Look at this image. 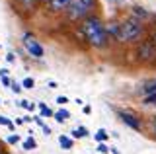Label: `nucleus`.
Wrapping results in <instances>:
<instances>
[{"mask_svg": "<svg viewBox=\"0 0 156 154\" xmlns=\"http://www.w3.org/2000/svg\"><path fill=\"white\" fill-rule=\"evenodd\" d=\"M105 30L111 39H117L121 43H140L144 35V26L136 18H127L121 22H109L105 23Z\"/></svg>", "mask_w": 156, "mask_h": 154, "instance_id": "1", "label": "nucleus"}, {"mask_svg": "<svg viewBox=\"0 0 156 154\" xmlns=\"http://www.w3.org/2000/svg\"><path fill=\"white\" fill-rule=\"evenodd\" d=\"M80 31H82V35H84V39L88 41V45L96 47V49H104L111 41L109 33L105 30V23L101 22L96 14H92V16H88L86 20L80 22Z\"/></svg>", "mask_w": 156, "mask_h": 154, "instance_id": "2", "label": "nucleus"}, {"mask_svg": "<svg viewBox=\"0 0 156 154\" xmlns=\"http://www.w3.org/2000/svg\"><path fill=\"white\" fill-rule=\"evenodd\" d=\"M94 8H96V0H72L70 8L65 14L70 22H82L94 14Z\"/></svg>", "mask_w": 156, "mask_h": 154, "instance_id": "3", "label": "nucleus"}, {"mask_svg": "<svg viewBox=\"0 0 156 154\" xmlns=\"http://www.w3.org/2000/svg\"><path fill=\"white\" fill-rule=\"evenodd\" d=\"M139 62H156V45L152 41H140L135 49Z\"/></svg>", "mask_w": 156, "mask_h": 154, "instance_id": "4", "label": "nucleus"}, {"mask_svg": "<svg viewBox=\"0 0 156 154\" xmlns=\"http://www.w3.org/2000/svg\"><path fill=\"white\" fill-rule=\"evenodd\" d=\"M23 45H26V49L31 53L35 59H41V57L45 55V49H43V47L35 41V37L29 35V33H26V35H23Z\"/></svg>", "mask_w": 156, "mask_h": 154, "instance_id": "5", "label": "nucleus"}, {"mask_svg": "<svg viewBox=\"0 0 156 154\" xmlns=\"http://www.w3.org/2000/svg\"><path fill=\"white\" fill-rule=\"evenodd\" d=\"M70 4H72V0H47V8H49V12H53V14L66 12L68 8H70Z\"/></svg>", "mask_w": 156, "mask_h": 154, "instance_id": "6", "label": "nucleus"}, {"mask_svg": "<svg viewBox=\"0 0 156 154\" xmlns=\"http://www.w3.org/2000/svg\"><path fill=\"white\" fill-rule=\"evenodd\" d=\"M119 117H121V121H123L125 125H129L131 129H135V131H139L140 129V121L135 117L133 113H127V111H119Z\"/></svg>", "mask_w": 156, "mask_h": 154, "instance_id": "7", "label": "nucleus"}, {"mask_svg": "<svg viewBox=\"0 0 156 154\" xmlns=\"http://www.w3.org/2000/svg\"><path fill=\"white\" fill-rule=\"evenodd\" d=\"M143 94L144 96H156V78H148L143 84Z\"/></svg>", "mask_w": 156, "mask_h": 154, "instance_id": "8", "label": "nucleus"}, {"mask_svg": "<svg viewBox=\"0 0 156 154\" xmlns=\"http://www.w3.org/2000/svg\"><path fill=\"white\" fill-rule=\"evenodd\" d=\"M133 18H136V20H146V18H148V12L144 10L143 6H133Z\"/></svg>", "mask_w": 156, "mask_h": 154, "instance_id": "9", "label": "nucleus"}, {"mask_svg": "<svg viewBox=\"0 0 156 154\" xmlns=\"http://www.w3.org/2000/svg\"><path fill=\"white\" fill-rule=\"evenodd\" d=\"M58 142H61V146L65 148V150H70L72 148V138L66 137V135H61V137H58Z\"/></svg>", "mask_w": 156, "mask_h": 154, "instance_id": "10", "label": "nucleus"}, {"mask_svg": "<svg viewBox=\"0 0 156 154\" xmlns=\"http://www.w3.org/2000/svg\"><path fill=\"white\" fill-rule=\"evenodd\" d=\"M53 117H55L57 121H61V123H62V121H66V119L70 117V113H68L66 109H61V111H57L55 115H53Z\"/></svg>", "mask_w": 156, "mask_h": 154, "instance_id": "11", "label": "nucleus"}, {"mask_svg": "<svg viewBox=\"0 0 156 154\" xmlns=\"http://www.w3.org/2000/svg\"><path fill=\"white\" fill-rule=\"evenodd\" d=\"M37 146V142H35V138H26V141H23V148H26V150H33V148Z\"/></svg>", "mask_w": 156, "mask_h": 154, "instance_id": "12", "label": "nucleus"}, {"mask_svg": "<svg viewBox=\"0 0 156 154\" xmlns=\"http://www.w3.org/2000/svg\"><path fill=\"white\" fill-rule=\"evenodd\" d=\"M94 137H96V141H98V142H105V141H107V131L100 129V131H98V133L94 135Z\"/></svg>", "mask_w": 156, "mask_h": 154, "instance_id": "13", "label": "nucleus"}, {"mask_svg": "<svg viewBox=\"0 0 156 154\" xmlns=\"http://www.w3.org/2000/svg\"><path fill=\"white\" fill-rule=\"evenodd\" d=\"M72 135H74V137H88V131H86V127H76L74 131H72Z\"/></svg>", "mask_w": 156, "mask_h": 154, "instance_id": "14", "label": "nucleus"}, {"mask_svg": "<svg viewBox=\"0 0 156 154\" xmlns=\"http://www.w3.org/2000/svg\"><path fill=\"white\" fill-rule=\"evenodd\" d=\"M39 109H41V115H45V117H51V115H55V113H53L45 103H39Z\"/></svg>", "mask_w": 156, "mask_h": 154, "instance_id": "15", "label": "nucleus"}, {"mask_svg": "<svg viewBox=\"0 0 156 154\" xmlns=\"http://www.w3.org/2000/svg\"><path fill=\"white\" fill-rule=\"evenodd\" d=\"M20 2H22V6H23V8H33V6H35V4L39 2V0H20Z\"/></svg>", "mask_w": 156, "mask_h": 154, "instance_id": "16", "label": "nucleus"}, {"mask_svg": "<svg viewBox=\"0 0 156 154\" xmlns=\"http://www.w3.org/2000/svg\"><path fill=\"white\" fill-rule=\"evenodd\" d=\"M0 125H6V127H10V129H14V125L8 121L6 117H4V115H0Z\"/></svg>", "mask_w": 156, "mask_h": 154, "instance_id": "17", "label": "nucleus"}, {"mask_svg": "<svg viewBox=\"0 0 156 154\" xmlns=\"http://www.w3.org/2000/svg\"><path fill=\"white\" fill-rule=\"evenodd\" d=\"M143 103H156V96H144Z\"/></svg>", "mask_w": 156, "mask_h": 154, "instance_id": "18", "label": "nucleus"}, {"mask_svg": "<svg viewBox=\"0 0 156 154\" xmlns=\"http://www.w3.org/2000/svg\"><path fill=\"white\" fill-rule=\"evenodd\" d=\"M33 84H35L33 78H26V80H23V88H33Z\"/></svg>", "mask_w": 156, "mask_h": 154, "instance_id": "19", "label": "nucleus"}, {"mask_svg": "<svg viewBox=\"0 0 156 154\" xmlns=\"http://www.w3.org/2000/svg\"><path fill=\"white\" fill-rule=\"evenodd\" d=\"M8 142L10 144H16V142H20V137H18V135H12V137L8 138Z\"/></svg>", "mask_w": 156, "mask_h": 154, "instance_id": "20", "label": "nucleus"}, {"mask_svg": "<svg viewBox=\"0 0 156 154\" xmlns=\"http://www.w3.org/2000/svg\"><path fill=\"white\" fill-rule=\"evenodd\" d=\"M98 150H100V152H109V148H107L104 142H100V144H98Z\"/></svg>", "mask_w": 156, "mask_h": 154, "instance_id": "21", "label": "nucleus"}, {"mask_svg": "<svg viewBox=\"0 0 156 154\" xmlns=\"http://www.w3.org/2000/svg\"><path fill=\"white\" fill-rule=\"evenodd\" d=\"M57 103H61V105H65V103H68V100L65 98V96H61V98H57Z\"/></svg>", "mask_w": 156, "mask_h": 154, "instance_id": "22", "label": "nucleus"}, {"mask_svg": "<svg viewBox=\"0 0 156 154\" xmlns=\"http://www.w3.org/2000/svg\"><path fill=\"white\" fill-rule=\"evenodd\" d=\"M12 90H14V92H16V94H18V92H20V90H22V86H20V84H16V82H14V84H12Z\"/></svg>", "mask_w": 156, "mask_h": 154, "instance_id": "23", "label": "nucleus"}, {"mask_svg": "<svg viewBox=\"0 0 156 154\" xmlns=\"http://www.w3.org/2000/svg\"><path fill=\"white\" fill-rule=\"evenodd\" d=\"M2 84H4V86L10 84V78H8V76H2Z\"/></svg>", "mask_w": 156, "mask_h": 154, "instance_id": "24", "label": "nucleus"}, {"mask_svg": "<svg viewBox=\"0 0 156 154\" xmlns=\"http://www.w3.org/2000/svg\"><path fill=\"white\" fill-rule=\"evenodd\" d=\"M150 41H152V43H154V45H156V31L152 33V37H150Z\"/></svg>", "mask_w": 156, "mask_h": 154, "instance_id": "25", "label": "nucleus"}, {"mask_svg": "<svg viewBox=\"0 0 156 154\" xmlns=\"http://www.w3.org/2000/svg\"><path fill=\"white\" fill-rule=\"evenodd\" d=\"M152 125H154V131H156V115L152 117Z\"/></svg>", "mask_w": 156, "mask_h": 154, "instance_id": "26", "label": "nucleus"}, {"mask_svg": "<svg viewBox=\"0 0 156 154\" xmlns=\"http://www.w3.org/2000/svg\"><path fill=\"white\" fill-rule=\"evenodd\" d=\"M0 154H2V148H0Z\"/></svg>", "mask_w": 156, "mask_h": 154, "instance_id": "27", "label": "nucleus"}]
</instances>
